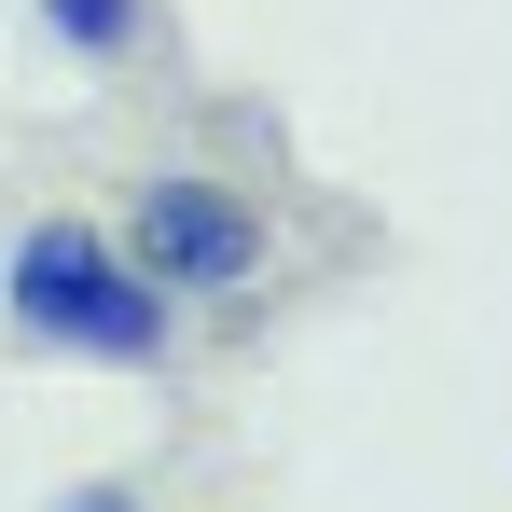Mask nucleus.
<instances>
[{
	"label": "nucleus",
	"mask_w": 512,
	"mask_h": 512,
	"mask_svg": "<svg viewBox=\"0 0 512 512\" xmlns=\"http://www.w3.org/2000/svg\"><path fill=\"white\" fill-rule=\"evenodd\" d=\"M0 319L28 346H70V360H167V291L97 222H28L0 250Z\"/></svg>",
	"instance_id": "nucleus-1"
},
{
	"label": "nucleus",
	"mask_w": 512,
	"mask_h": 512,
	"mask_svg": "<svg viewBox=\"0 0 512 512\" xmlns=\"http://www.w3.org/2000/svg\"><path fill=\"white\" fill-rule=\"evenodd\" d=\"M263 208L236 194V180H208V167H153L139 194H125V263L167 291V305H222V291H250L263 277Z\"/></svg>",
	"instance_id": "nucleus-2"
},
{
	"label": "nucleus",
	"mask_w": 512,
	"mask_h": 512,
	"mask_svg": "<svg viewBox=\"0 0 512 512\" xmlns=\"http://www.w3.org/2000/svg\"><path fill=\"white\" fill-rule=\"evenodd\" d=\"M42 28H56L70 56H125V42H139L153 14H139V0H42Z\"/></svg>",
	"instance_id": "nucleus-3"
},
{
	"label": "nucleus",
	"mask_w": 512,
	"mask_h": 512,
	"mask_svg": "<svg viewBox=\"0 0 512 512\" xmlns=\"http://www.w3.org/2000/svg\"><path fill=\"white\" fill-rule=\"evenodd\" d=\"M56 512H153V499H139V485H70Z\"/></svg>",
	"instance_id": "nucleus-4"
}]
</instances>
